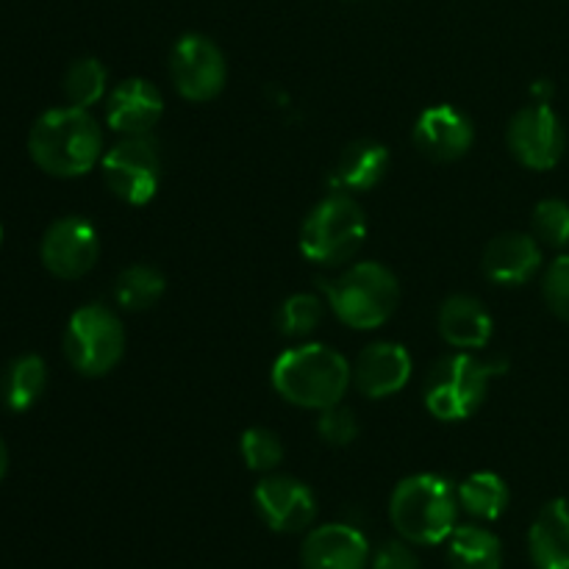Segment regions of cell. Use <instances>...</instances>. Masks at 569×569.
<instances>
[{"label": "cell", "instance_id": "1f68e13d", "mask_svg": "<svg viewBox=\"0 0 569 569\" xmlns=\"http://www.w3.org/2000/svg\"><path fill=\"white\" fill-rule=\"evenodd\" d=\"M6 470H9V450H6V442L0 439V481L6 478Z\"/></svg>", "mask_w": 569, "mask_h": 569}, {"label": "cell", "instance_id": "ffe728a7", "mask_svg": "<svg viewBox=\"0 0 569 569\" xmlns=\"http://www.w3.org/2000/svg\"><path fill=\"white\" fill-rule=\"evenodd\" d=\"M389 161L392 159H389L387 144L359 139V142L348 144L345 153L339 156L328 183H331L333 192H367L383 181V176L389 172Z\"/></svg>", "mask_w": 569, "mask_h": 569}, {"label": "cell", "instance_id": "6da1fadb", "mask_svg": "<svg viewBox=\"0 0 569 569\" xmlns=\"http://www.w3.org/2000/svg\"><path fill=\"white\" fill-rule=\"evenodd\" d=\"M28 153L48 176H87L103 159V131L89 109H50L33 122L28 133Z\"/></svg>", "mask_w": 569, "mask_h": 569}, {"label": "cell", "instance_id": "e0dca14e", "mask_svg": "<svg viewBox=\"0 0 569 569\" xmlns=\"http://www.w3.org/2000/svg\"><path fill=\"white\" fill-rule=\"evenodd\" d=\"M542 244L533 233L509 231L483 250V272L500 287H522L542 270Z\"/></svg>", "mask_w": 569, "mask_h": 569}, {"label": "cell", "instance_id": "4dcf8cb0", "mask_svg": "<svg viewBox=\"0 0 569 569\" xmlns=\"http://www.w3.org/2000/svg\"><path fill=\"white\" fill-rule=\"evenodd\" d=\"M411 542H383L381 548L376 550V556L370 559L372 569H420V559H417L415 550L409 548Z\"/></svg>", "mask_w": 569, "mask_h": 569}, {"label": "cell", "instance_id": "44dd1931", "mask_svg": "<svg viewBox=\"0 0 569 569\" xmlns=\"http://www.w3.org/2000/svg\"><path fill=\"white\" fill-rule=\"evenodd\" d=\"M450 569H500L503 545L483 526H456L448 537Z\"/></svg>", "mask_w": 569, "mask_h": 569}, {"label": "cell", "instance_id": "5bb4252c", "mask_svg": "<svg viewBox=\"0 0 569 569\" xmlns=\"http://www.w3.org/2000/svg\"><path fill=\"white\" fill-rule=\"evenodd\" d=\"M411 356L398 342H372L353 365V383L365 398L383 400L398 395L411 381Z\"/></svg>", "mask_w": 569, "mask_h": 569}, {"label": "cell", "instance_id": "8fae6325", "mask_svg": "<svg viewBox=\"0 0 569 569\" xmlns=\"http://www.w3.org/2000/svg\"><path fill=\"white\" fill-rule=\"evenodd\" d=\"M39 256L50 276L61 278V281H76L98 264V231L83 217H61L44 231Z\"/></svg>", "mask_w": 569, "mask_h": 569}, {"label": "cell", "instance_id": "7a4b0ae2", "mask_svg": "<svg viewBox=\"0 0 569 569\" xmlns=\"http://www.w3.org/2000/svg\"><path fill=\"white\" fill-rule=\"evenodd\" d=\"M270 378L272 389L287 403L326 411L342 403L353 381V370L339 350L320 342H306L283 350L272 365Z\"/></svg>", "mask_w": 569, "mask_h": 569}, {"label": "cell", "instance_id": "3957f363", "mask_svg": "<svg viewBox=\"0 0 569 569\" xmlns=\"http://www.w3.org/2000/svg\"><path fill=\"white\" fill-rule=\"evenodd\" d=\"M459 495L453 483L433 472L409 476L395 487L389 500V520L400 539L422 548L448 542L459 526Z\"/></svg>", "mask_w": 569, "mask_h": 569}, {"label": "cell", "instance_id": "f546056e", "mask_svg": "<svg viewBox=\"0 0 569 569\" xmlns=\"http://www.w3.org/2000/svg\"><path fill=\"white\" fill-rule=\"evenodd\" d=\"M317 431L333 448H345V445L353 442L359 437V422H356V415L348 409V406L337 403L331 409L320 411V422H317Z\"/></svg>", "mask_w": 569, "mask_h": 569}, {"label": "cell", "instance_id": "d6986e66", "mask_svg": "<svg viewBox=\"0 0 569 569\" xmlns=\"http://www.w3.org/2000/svg\"><path fill=\"white\" fill-rule=\"evenodd\" d=\"M528 553L537 569H569V500L542 506L528 531Z\"/></svg>", "mask_w": 569, "mask_h": 569}, {"label": "cell", "instance_id": "8992f818", "mask_svg": "<svg viewBox=\"0 0 569 569\" xmlns=\"http://www.w3.org/2000/svg\"><path fill=\"white\" fill-rule=\"evenodd\" d=\"M492 372V367L465 350L445 356L428 372L426 409L442 422L470 420L487 400Z\"/></svg>", "mask_w": 569, "mask_h": 569}, {"label": "cell", "instance_id": "83f0119b", "mask_svg": "<svg viewBox=\"0 0 569 569\" xmlns=\"http://www.w3.org/2000/svg\"><path fill=\"white\" fill-rule=\"evenodd\" d=\"M239 450H242L244 465L253 472H272L283 461V442L270 428H248L242 433Z\"/></svg>", "mask_w": 569, "mask_h": 569}, {"label": "cell", "instance_id": "d6a6232c", "mask_svg": "<svg viewBox=\"0 0 569 569\" xmlns=\"http://www.w3.org/2000/svg\"><path fill=\"white\" fill-rule=\"evenodd\" d=\"M0 237H3V231H0Z\"/></svg>", "mask_w": 569, "mask_h": 569}, {"label": "cell", "instance_id": "ac0fdd59", "mask_svg": "<svg viewBox=\"0 0 569 569\" xmlns=\"http://www.w3.org/2000/svg\"><path fill=\"white\" fill-rule=\"evenodd\" d=\"M439 333L456 350H481L492 339V317L472 295H453L439 309Z\"/></svg>", "mask_w": 569, "mask_h": 569}, {"label": "cell", "instance_id": "30bf717a", "mask_svg": "<svg viewBox=\"0 0 569 569\" xmlns=\"http://www.w3.org/2000/svg\"><path fill=\"white\" fill-rule=\"evenodd\" d=\"M170 76L181 98L192 100V103H206L226 89V56L203 33H187L178 39L170 53Z\"/></svg>", "mask_w": 569, "mask_h": 569}, {"label": "cell", "instance_id": "cb8c5ba5", "mask_svg": "<svg viewBox=\"0 0 569 569\" xmlns=\"http://www.w3.org/2000/svg\"><path fill=\"white\" fill-rule=\"evenodd\" d=\"M167 281L156 267L150 264H133L117 276L114 283V298L122 309L128 311H148L164 295Z\"/></svg>", "mask_w": 569, "mask_h": 569}, {"label": "cell", "instance_id": "484cf974", "mask_svg": "<svg viewBox=\"0 0 569 569\" xmlns=\"http://www.w3.org/2000/svg\"><path fill=\"white\" fill-rule=\"evenodd\" d=\"M326 315V298L309 292H298L287 298L278 309V328L289 339H306L317 331Z\"/></svg>", "mask_w": 569, "mask_h": 569}, {"label": "cell", "instance_id": "2e32d148", "mask_svg": "<svg viewBox=\"0 0 569 569\" xmlns=\"http://www.w3.org/2000/svg\"><path fill=\"white\" fill-rule=\"evenodd\" d=\"M164 114V98L144 78H128L117 83L106 106V122L122 137H148Z\"/></svg>", "mask_w": 569, "mask_h": 569}, {"label": "cell", "instance_id": "4316f807", "mask_svg": "<svg viewBox=\"0 0 569 569\" xmlns=\"http://www.w3.org/2000/svg\"><path fill=\"white\" fill-rule=\"evenodd\" d=\"M533 237L539 239V244H548V248L565 250L569 248V203L559 198L539 200L537 209L531 217Z\"/></svg>", "mask_w": 569, "mask_h": 569}, {"label": "cell", "instance_id": "4fadbf2b", "mask_svg": "<svg viewBox=\"0 0 569 569\" xmlns=\"http://www.w3.org/2000/svg\"><path fill=\"white\" fill-rule=\"evenodd\" d=\"M415 142L428 159L456 161L470 153L476 142V128L470 117L450 103L428 106L415 126Z\"/></svg>", "mask_w": 569, "mask_h": 569}, {"label": "cell", "instance_id": "ba28073f", "mask_svg": "<svg viewBox=\"0 0 569 569\" xmlns=\"http://www.w3.org/2000/svg\"><path fill=\"white\" fill-rule=\"evenodd\" d=\"M103 178L111 192L128 206H144L156 198L161 183V159L156 142L148 137H122L111 150H106Z\"/></svg>", "mask_w": 569, "mask_h": 569}, {"label": "cell", "instance_id": "d4e9b609", "mask_svg": "<svg viewBox=\"0 0 569 569\" xmlns=\"http://www.w3.org/2000/svg\"><path fill=\"white\" fill-rule=\"evenodd\" d=\"M106 89H109V70L103 67V61L92 59V56L72 61L70 70L64 72V98L78 109H89L103 100Z\"/></svg>", "mask_w": 569, "mask_h": 569}, {"label": "cell", "instance_id": "277c9868", "mask_svg": "<svg viewBox=\"0 0 569 569\" xmlns=\"http://www.w3.org/2000/svg\"><path fill=\"white\" fill-rule=\"evenodd\" d=\"M322 295L339 322L356 331H372L392 320L400 287L389 267L378 261H361L333 281L322 283Z\"/></svg>", "mask_w": 569, "mask_h": 569}, {"label": "cell", "instance_id": "7402d4cb", "mask_svg": "<svg viewBox=\"0 0 569 569\" xmlns=\"http://www.w3.org/2000/svg\"><path fill=\"white\" fill-rule=\"evenodd\" d=\"M459 495V506L472 517V520L481 522H495L503 517V511L509 509V483L498 476V472H472L461 481V487L456 489Z\"/></svg>", "mask_w": 569, "mask_h": 569}, {"label": "cell", "instance_id": "f1b7e54d", "mask_svg": "<svg viewBox=\"0 0 569 569\" xmlns=\"http://www.w3.org/2000/svg\"><path fill=\"white\" fill-rule=\"evenodd\" d=\"M542 295L548 309L553 311L559 320L569 322V253L559 256V259L545 270Z\"/></svg>", "mask_w": 569, "mask_h": 569}, {"label": "cell", "instance_id": "9c48e42d", "mask_svg": "<svg viewBox=\"0 0 569 569\" xmlns=\"http://www.w3.org/2000/svg\"><path fill=\"white\" fill-rule=\"evenodd\" d=\"M509 150L528 170H553L567 150V131L550 103L522 106L509 122Z\"/></svg>", "mask_w": 569, "mask_h": 569}, {"label": "cell", "instance_id": "7c38bea8", "mask_svg": "<svg viewBox=\"0 0 569 569\" xmlns=\"http://www.w3.org/2000/svg\"><path fill=\"white\" fill-rule=\"evenodd\" d=\"M261 520L278 533H300L315 522L317 500L303 481L292 476H267L253 492Z\"/></svg>", "mask_w": 569, "mask_h": 569}, {"label": "cell", "instance_id": "9a60e30c", "mask_svg": "<svg viewBox=\"0 0 569 569\" xmlns=\"http://www.w3.org/2000/svg\"><path fill=\"white\" fill-rule=\"evenodd\" d=\"M370 559L372 550L365 533L345 522L315 528L300 548L306 569H367Z\"/></svg>", "mask_w": 569, "mask_h": 569}, {"label": "cell", "instance_id": "603a6c76", "mask_svg": "<svg viewBox=\"0 0 569 569\" xmlns=\"http://www.w3.org/2000/svg\"><path fill=\"white\" fill-rule=\"evenodd\" d=\"M44 383H48V367L39 356H20L6 370L3 383H0V395H3L6 409L11 411H28L37 406L42 398Z\"/></svg>", "mask_w": 569, "mask_h": 569}, {"label": "cell", "instance_id": "5b68a950", "mask_svg": "<svg viewBox=\"0 0 569 569\" xmlns=\"http://www.w3.org/2000/svg\"><path fill=\"white\" fill-rule=\"evenodd\" d=\"M367 239L365 209L350 194L337 192L309 211L300 228V253L315 264H342Z\"/></svg>", "mask_w": 569, "mask_h": 569}, {"label": "cell", "instance_id": "52a82bcc", "mask_svg": "<svg viewBox=\"0 0 569 569\" xmlns=\"http://www.w3.org/2000/svg\"><path fill=\"white\" fill-rule=\"evenodd\" d=\"M64 353L81 376L100 378L111 372L126 353V328L120 317L100 303L81 306L67 322Z\"/></svg>", "mask_w": 569, "mask_h": 569}]
</instances>
